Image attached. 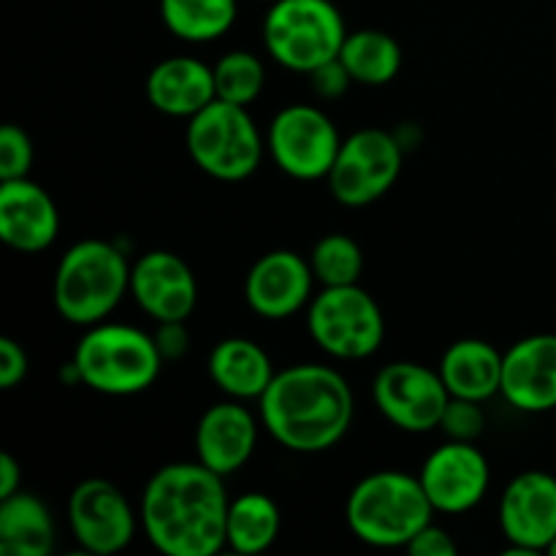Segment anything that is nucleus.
<instances>
[{
	"label": "nucleus",
	"mask_w": 556,
	"mask_h": 556,
	"mask_svg": "<svg viewBox=\"0 0 556 556\" xmlns=\"http://www.w3.org/2000/svg\"><path fill=\"white\" fill-rule=\"evenodd\" d=\"M228 500L223 476L195 462L152 472L141 492L139 521L147 541L166 556H215L228 546Z\"/></svg>",
	"instance_id": "1"
},
{
	"label": "nucleus",
	"mask_w": 556,
	"mask_h": 556,
	"mask_svg": "<svg viewBox=\"0 0 556 556\" xmlns=\"http://www.w3.org/2000/svg\"><path fill=\"white\" fill-rule=\"evenodd\" d=\"M261 424L293 454H324L353 427V389L334 367L293 364L271 378L261 396Z\"/></svg>",
	"instance_id": "2"
},
{
	"label": "nucleus",
	"mask_w": 556,
	"mask_h": 556,
	"mask_svg": "<svg viewBox=\"0 0 556 556\" xmlns=\"http://www.w3.org/2000/svg\"><path fill=\"white\" fill-rule=\"evenodd\" d=\"M438 510L429 503L418 476L405 470H378L348 494L345 521L353 535L375 548H407Z\"/></svg>",
	"instance_id": "3"
},
{
	"label": "nucleus",
	"mask_w": 556,
	"mask_h": 556,
	"mask_svg": "<svg viewBox=\"0 0 556 556\" xmlns=\"http://www.w3.org/2000/svg\"><path fill=\"white\" fill-rule=\"evenodd\" d=\"M128 291V258L106 239H81L71 244L54 269V309L63 320L85 329L103 324Z\"/></svg>",
	"instance_id": "4"
},
{
	"label": "nucleus",
	"mask_w": 556,
	"mask_h": 556,
	"mask_svg": "<svg viewBox=\"0 0 556 556\" xmlns=\"http://www.w3.org/2000/svg\"><path fill=\"white\" fill-rule=\"evenodd\" d=\"M81 383L106 396H134L152 389L163 369L155 337L136 326L96 324L76 342Z\"/></svg>",
	"instance_id": "5"
},
{
	"label": "nucleus",
	"mask_w": 556,
	"mask_h": 556,
	"mask_svg": "<svg viewBox=\"0 0 556 556\" xmlns=\"http://www.w3.org/2000/svg\"><path fill=\"white\" fill-rule=\"evenodd\" d=\"M261 36L275 63L296 74H313L340 58L348 27L331 0H275L264 16Z\"/></svg>",
	"instance_id": "6"
},
{
	"label": "nucleus",
	"mask_w": 556,
	"mask_h": 556,
	"mask_svg": "<svg viewBox=\"0 0 556 556\" xmlns=\"http://www.w3.org/2000/svg\"><path fill=\"white\" fill-rule=\"evenodd\" d=\"M185 147L195 166L220 182H242L258 172L266 139L248 106L215 98L188 119Z\"/></svg>",
	"instance_id": "7"
},
{
	"label": "nucleus",
	"mask_w": 556,
	"mask_h": 556,
	"mask_svg": "<svg viewBox=\"0 0 556 556\" xmlns=\"http://www.w3.org/2000/svg\"><path fill=\"white\" fill-rule=\"evenodd\" d=\"M307 331L331 358L362 362L383 345V309L362 286L324 288L307 304Z\"/></svg>",
	"instance_id": "8"
},
{
	"label": "nucleus",
	"mask_w": 556,
	"mask_h": 556,
	"mask_svg": "<svg viewBox=\"0 0 556 556\" xmlns=\"http://www.w3.org/2000/svg\"><path fill=\"white\" fill-rule=\"evenodd\" d=\"M340 144L342 136L337 125L313 103H291L280 109L266 130V152L275 166L302 182L329 177Z\"/></svg>",
	"instance_id": "9"
},
{
	"label": "nucleus",
	"mask_w": 556,
	"mask_h": 556,
	"mask_svg": "<svg viewBox=\"0 0 556 556\" xmlns=\"http://www.w3.org/2000/svg\"><path fill=\"white\" fill-rule=\"evenodd\" d=\"M402 144L394 134L383 128H362L342 139L337 161L331 166V195L342 206H369L383 199L402 174Z\"/></svg>",
	"instance_id": "10"
},
{
	"label": "nucleus",
	"mask_w": 556,
	"mask_h": 556,
	"mask_svg": "<svg viewBox=\"0 0 556 556\" xmlns=\"http://www.w3.org/2000/svg\"><path fill=\"white\" fill-rule=\"evenodd\" d=\"M372 400L391 427L407 434L440 429L451 394L440 372L418 362H391L375 375Z\"/></svg>",
	"instance_id": "11"
},
{
	"label": "nucleus",
	"mask_w": 556,
	"mask_h": 556,
	"mask_svg": "<svg viewBox=\"0 0 556 556\" xmlns=\"http://www.w3.org/2000/svg\"><path fill=\"white\" fill-rule=\"evenodd\" d=\"M68 527L81 552L112 556L130 546L141 521L112 481L87 478L68 497Z\"/></svg>",
	"instance_id": "12"
},
{
	"label": "nucleus",
	"mask_w": 556,
	"mask_h": 556,
	"mask_svg": "<svg viewBox=\"0 0 556 556\" xmlns=\"http://www.w3.org/2000/svg\"><path fill=\"white\" fill-rule=\"evenodd\" d=\"M418 481L438 514L459 516L483 503L492 483V470L476 443L448 440L427 456Z\"/></svg>",
	"instance_id": "13"
},
{
	"label": "nucleus",
	"mask_w": 556,
	"mask_h": 556,
	"mask_svg": "<svg viewBox=\"0 0 556 556\" xmlns=\"http://www.w3.org/2000/svg\"><path fill=\"white\" fill-rule=\"evenodd\" d=\"M500 527L508 554H541L556 538V478L527 470L505 486L500 500Z\"/></svg>",
	"instance_id": "14"
},
{
	"label": "nucleus",
	"mask_w": 556,
	"mask_h": 556,
	"mask_svg": "<svg viewBox=\"0 0 556 556\" xmlns=\"http://www.w3.org/2000/svg\"><path fill=\"white\" fill-rule=\"evenodd\" d=\"M315 282L309 258L293 250H271L250 266L244 299L258 318L286 320L313 302Z\"/></svg>",
	"instance_id": "15"
},
{
	"label": "nucleus",
	"mask_w": 556,
	"mask_h": 556,
	"mask_svg": "<svg viewBox=\"0 0 556 556\" xmlns=\"http://www.w3.org/2000/svg\"><path fill=\"white\" fill-rule=\"evenodd\" d=\"M130 296L155 324L188 320L199 304V282L177 253L152 250L130 266Z\"/></svg>",
	"instance_id": "16"
},
{
	"label": "nucleus",
	"mask_w": 556,
	"mask_h": 556,
	"mask_svg": "<svg viewBox=\"0 0 556 556\" xmlns=\"http://www.w3.org/2000/svg\"><path fill=\"white\" fill-rule=\"evenodd\" d=\"M500 394L519 413L556 410V334H530L503 353Z\"/></svg>",
	"instance_id": "17"
},
{
	"label": "nucleus",
	"mask_w": 556,
	"mask_h": 556,
	"mask_svg": "<svg viewBox=\"0 0 556 556\" xmlns=\"http://www.w3.org/2000/svg\"><path fill=\"white\" fill-rule=\"evenodd\" d=\"M258 443V421L239 400L206 407L195 427V459L217 476L242 470Z\"/></svg>",
	"instance_id": "18"
},
{
	"label": "nucleus",
	"mask_w": 556,
	"mask_h": 556,
	"mask_svg": "<svg viewBox=\"0 0 556 556\" xmlns=\"http://www.w3.org/2000/svg\"><path fill=\"white\" fill-rule=\"evenodd\" d=\"M60 231L52 195L33 179L0 182V239L16 253H43Z\"/></svg>",
	"instance_id": "19"
},
{
	"label": "nucleus",
	"mask_w": 556,
	"mask_h": 556,
	"mask_svg": "<svg viewBox=\"0 0 556 556\" xmlns=\"http://www.w3.org/2000/svg\"><path fill=\"white\" fill-rule=\"evenodd\" d=\"M147 101L168 117L190 119L217 98L212 65L195 58H166L147 74Z\"/></svg>",
	"instance_id": "20"
},
{
	"label": "nucleus",
	"mask_w": 556,
	"mask_h": 556,
	"mask_svg": "<svg viewBox=\"0 0 556 556\" xmlns=\"http://www.w3.org/2000/svg\"><path fill=\"white\" fill-rule=\"evenodd\" d=\"M206 372L228 400L239 402L261 400L277 375L269 353L248 337H226L217 342L206 362Z\"/></svg>",
	"instance_id": "21"
},
{
	"label": "nucleus",
	"mask_w": 556,
	"mask_h": 556,
	"mask_svg": "<svg viewBox=\"0 0 556 556\" xmlns=\"http://www.w3.org/2000/svg\"><path fill=\"white\" fill-rule=\"evenodd\" d=\"M438 372L451 396L486 402L497 396L503 386V353L492 342L467 337L443 353Z\"/></svg>",
	"instance_id": "22"
},
{
	"label": "nucleus",
	"mask_w": 556,
	"mask_h": 556,
	"mask_svg": "<svg viewBox=\"0 0 556 556\" xmlns=\"http://www.w3.org/2000/svg\"><path fill=\"white\" fill-rule=\"evenodd\" d=\"M54 548V519L47 503L30 492L0 500V554L49 556Z\"/></svg>",
	"instance_id": "23"
},
{
	"label": "nucleus",
	"mask_w": 556,
	"mask_h": 556,
	"mask_svg": "<svg viewBox=\"0 0 556 556\" xmlns=\"http://www.w3.org/2000/svg\"><path fill=\"white\" fill-rule=\"evenodd\" d=\"M340 60L351 74L353 85L383 87L400 74L402 47L391 33L362 27V30L348 33L340 49Z\"/></svg>",
	"instance_id": "24"
},
{
	"label": "nucleus",
	"mask_w": 556,
	"mask_h": 556,
	"mask_svg": "<svg viewBox=\"0 0 556 556\" xmlns=\"http://www.w3.org/2000/svg\"><path fill=\"white\" fill-rule=\"evenodd\" d=\"M282 514L264 492L239 494L228 505L226 543L237 554H261L280 538Z\"/></svg>",
	"instance_id": "25"
},
{
	"label": "nucleus",
	"mask_w": 556,
	"mask_h": 556,
	"mask_svg": "<svg viewBox=\"0 0 556 556\" xmlns=\"http://www.w3.org/2000/svg\"><path fill=\"white\" fill-rule=\"evenodd\" d=\"M237 14V0H161L166 30L188 43L217 41L231 30Z\"/></svg>",
	"instance_id": "26"
},
{
	"label": "nucleus",
	"mask_w": 556,
	"mask_h": 556,
	"mask_svg": "<svg viewBox=\"0 0 556 556\" xmlns=\"http://www.w3.org/2000/svg\"><path fill=\"white\" fill-rule=\"evenodd\" d=\"M215 92L220 101L237 103V106H250L255 98L264 92L266 68L261 58L248 49H233L226 52L215 65Z\"/></svg>",
	"instance_id": "27"
},
{
	"label": "nucleus",
	"mask_w": 556,
	"mask_h": 556,
	"mask_svg": "<svg viewBox=\"0 0 556 556\" xmlns=\"http://www.w3.org/2000/svg\"><path fill=\"white\" fill-rule=\"evenodd\" d=\"M315 280L324 288L356 286L364 271V253L356 239L345 233H326L309 253Z\"/></svg>",
	"instance_id": "28"
},
{
	"label": "nucleus",
	"mask_w": 556,
	"mask_h": 556,
	"mask_svg": "<svg viewBox=\"0 0 556 556\" xmlns=\"http://www.w3.org/2000/svg\"><path fill=\"white\" fill-rule=\"evenodd\" d=\"M440 429H443V434L448 440L476 443L483 434V429H486V416L481 410V402L451 396L448 407L443 413V421H440Z\"/></svg>",
	"instance_id": "29"
},
{
	"label": "nucleus",
	"mask_w": 556,
	"mask_h": 556,
	"mask_svg": "<svg viewBox=\"0 0 556 556\" xmlns=\"http://www.w3.org/2000/svg\"><path fill=\"white\" fill-rule=\"evenodd\" d=\"M33 141L20 125L9 123L0 128V182L22 179L30 174Z\"/></svg>",
	"instance_id": "30"
},
{
	"label": "nucleus",
	"mask_w": 556,
	"mask_h": 556,
	"mask_svg": "<svg viewBox=\"0 0 556 556\" xmlns=\"http://www.w3.org/2000/svg\"><path fill=\"white\" fill-rule=\"evenodd\" d=\"M309 76V85H313V92L318 98H324V101H337V98H342L348 92V87L353 85L351 74H348V68L342 65V60H329V63H324L320 68H315Z\"/></svg>",
	"instance_id": "31"
},
{
	"label": "nucleus",
	"mask_w": 556,
	"mask_h": 556,
	"mask_svg": "<svg viewBox=\"0 0 556 556\" xmlns=\"http://www.w3.org/2000/svg\"><path fill=\"white\" fill-rule=\"evenodd\" d=\"M405 552L413 556H456L459 554V546H456L454 538L448 535V530H443V527H438L432 521V525L424 527V530L407 543Z\"/></svg>",
	"instance_id": "32"
},
{
	"label": "nucleus",
	"mask_w": 556,
	"mask_h": 556,
	"mask_svg": "<svg viewBox=\"0 0 556 556\" xmlns=\"http://www.w3.org/2000/svg\"><path fill=\"white\" fill-rule=\"evenodd\" d=\"M27 378V353L11 337L0 340V389H16Z\"/></svg>",
	"instance_id": "33"
},
{
	"label": "nucleus",
	"mask_w": 556,
	"mask_h": 556,
	"mask_svg": "<svg viewBox=\"0 0 556 556\" xmlns=\"http://www.w3.org/2000/svg\"><path fill=\"white\" fill-rule=\"evenodd\" d=\"M152 337H155V345L161 351L163 362H179L190 348V334L185 320H161Z\"/></svg>",
	"instance_id": "34"
},
{
	"label": "nucleus",
	"mask_w": 556,
	"mask_h": 556,
	"mask_svg": "<svg viewBox=\"0 0 556 556\" xmlns=\"http://www.w3.org/2000/svg\"><path fill=\"white\" fill-rule=\"evenodd\" d=\"M22 489V470L20 462L14 459L11 454L0 456V500L11 497Z\"/></svg>",
	"instance_id": "35"
},
{
	"label": "nucleus",
	"mask_w": 556,
	"mask_h": 556,
	"mask_svg": "<svg viewBox=\"0 0 556 556\" xmlns=\"http://www.w3.org/2000/svg\"><path fill=\"white\" fill-rule=\"evenodd\" d=\"M548 554L556 556V538H554V543H552V546H548Z\"/></svg>",
	"instance_id": "36"
},
{
	"label": "nucleus",
	"mask_w": 556,
	"mask_h": 556,
	"mask_svg": "<svg viewBox=\"0 0 556 556\" xmlns=\"http://www.w3.org/2000/svg\"><path fill=\"white\" fill-rule=\"evenodd\" d=\"M261 3H275V0H261Z\"/></svg>",
	"instance_id": "37"
}]
</instances>
